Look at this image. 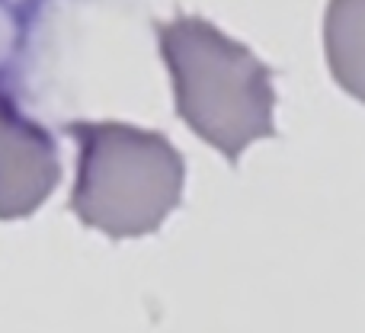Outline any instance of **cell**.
<instances>
[{"label": "cell", "instance_id": "6da1fadb", "mask_svg": "<svg viewBox=\"0 0 365 333\" xmlns=\"http://www.w3.org/2000/svg\"><path fill=\"white\" fill-rule=\"evenodd\" d=\"M160 55L173 77L180 119L231 164L259 138L276 135L272 71L247 45L202 16L158 26Z\"/></svg>", "mask_w": 365, "mask_h": 333}, {"label": "cell", "instance_id": "277c9868", "mask_svg": "<svg viewBox=\"0 0 365 333\" xmlns=\"http://www.w3.org/2000/svg\"><path fill=\"white\" fill-rule=\"evenodd\" d=\"M324 55L334 81L365 103V0H330L324 13Z\"/></svg>", "mask_w": 365, "mask_h": 333}, {"label": "cell", "instance_id": "7a4b0ae2", "mask_svg": "<svg viewBox=\"0 0 365 333\" xmlns=\"http://www.w3.org/2000/svg\"><path fill=\"white\" fill-rule=\"evenodd\" d=\"M81 141L74 212L109 237H141L180 205L186 164L158 132L122 122H77Z\"/></svg>", "mask_w": 365, "mask_h": 333}, {"label": "cell", "instance_id": "3957f363", "mask_svg": "<svg viewBox=\"0 0 365 333\" xmlns=\"http://www.w3.org/2000/svg\"><path fill=\"white\" fill-rule=\"evenodd\" d=\"M55 180L58 160L51 138L16 116V109L0 96V218L36 208Z\"/></svg>", "mask_w": 365, "mask_h": 333}]
</instances>
